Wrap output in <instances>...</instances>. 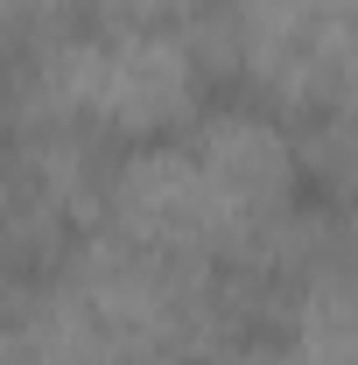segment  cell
Here are the masks:
<instances>
[{
	"label": "cell",
	"mask_w": 358,
	"mask_h": 365,
	"mask_svg": "<svg viewBox=\"0 0 358 365\" xmlns=\"http://www.w3.org/2000/svg\"><path fill=\"white\" fill-rule=\"evenodd\" d=\"M302 218L295 140L232 106H204L183 127L127 148V162L98 190V232L246 288L295 253Z\"/></svg>",
	"instance_id": "cell-1"
},
{
	"label": "cell",
	"mask_w": 358,
	"mask_h": 365,
	"mask_svg": "<svg viewBox=\"0 0 358 365\" xmlns=\"http://www.w3.org/2000/svg\"><path fill=\"white\" fill-rule=\"evenodd\" d=\"M36 113L78 155L98 140H140L204 113V56L169 14H78L36 49Z\"/></svg>",
	"instance_id": "cell-2"
}]
</instances>
